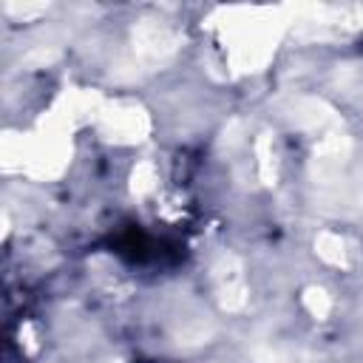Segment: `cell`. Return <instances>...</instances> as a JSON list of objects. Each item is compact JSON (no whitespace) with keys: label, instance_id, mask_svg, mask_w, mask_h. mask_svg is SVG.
Masks as SVG:
<instances>
[{"label":"cell","instance_id":"6da1fadb","mask_svg":"<svg viewBox=\"0 0 363 363\" xmlns=\"http://www.w3.org/2000/svg\"><path fill=\"white\" fill-rule=\"evenodd\" d=\"M102 122L108 128L111 136L116 139H139L147 130V119L139 108L128 105V108H113L108 113H102Z\"/></svg>","mask_w":363,"mask_h":363},{"label":"cell","instance_id":"7a4b0ae2","mask_svg":"<svg viewBox=\"0 0 363 363\" xmlns=\"http://www.w3.org/2000/svg\"><path fill=\"white\" fill-rule=\"evenodd\" d=\"M326 261H332V264H337V261H343V241L340 238H335V235H323L320 238V250H318Z\"/></svg>","mask_w":363,"mask_h":363},{"label":"cell","instance_id":"3957f363","mask_svg":"<svg viewBox=\"0 0 363 363\" xmlns=\"http://www.w3.org/2000/svg\"><path fill=\"white\" fill-rule=\"evenodd\" d=\"M150 184H153V167L150 164L136 167V173H133V190L145 193V190H150Z\"/></svg>","mask_w":363,"mask_h":363}]
</instances>
